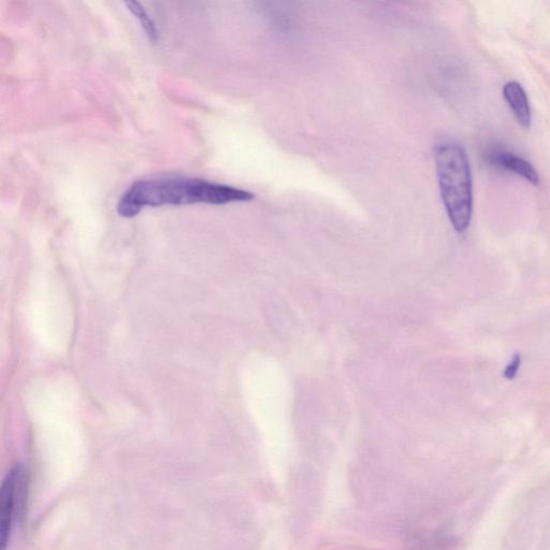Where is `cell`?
<instances>
[{"mask_svg":"<svg viewBox=\"0 0 550 550\" xmlns=\"http://www.w3.org/2000/svg\"><path fill=\"white\" fill-rule=\"evenodd\" d=\"M21 481L22 471L16 468L9 473L3 484L2 496H0V544H2L3 550L6 549L11 532Z\"/></svg>","mask_w":550,"mask_h":550,"instance_id":"obj_3","label":"cell"},{"mask_svg":"<svg viewBox=\"0 0 550 550\" xmlns=\"http://www.w3.org/2000/svg\"><path fill=\"white\" fill-rule=\"evenodd\" d=\"M442 201L454 229L466 233L473 214V181L468 154L458 143H444L436 153Z\"/></svg>","mask_w":550,"mask_h":550,"instance_id":"obj_2","label":"cell"},{"mask_svg":"<svg viewBox=\"0 0 550 550\" xmlns=\"http://www.w3.org/2000/svg\"><path fill=\"white\" fill-rule=\"evenodd\" d=\"M128 10L134 14V16L139 20L141 27L143 28L144 33L148 36L151 42L158 41V31L157 27L154 24L153 20L150 18L146 9L140 3L137 2H127L125 3Z\"/></svg>","mask_w":550,"mask_h":550,"instance_id":"obj_6","label":"cell"},{"mask_svg":"<svg viewBox=\"0 0 550 550\" xmlns=\"http://www.w3.org/2000/svg\"><path fill=\"white\" fill-rule=\"evenodd\" d=\"M503 97L514 114L517 123L528 129L531 126V108L524 86L517 81L506 82L503 86Z\"/></svg>","mask_w":550,"mask_h":550,"instance_id":"obj_5","label":"cell"},{"mask_svg":"<svg viewBox=\"0 0 550 550\" xmlns=\"http://www.w3.org/2000/svg\"><path fill=\"white\" fill-rule=\"evenodd\" d=\"M253 199L254 195L248 191L201 179L141 180L130 186L121 197L118 213L125 219H132L147 207L195 204L221 206Z\"/></svg>","mask_w":550,"mask_h":550,"instance_id":"obj_1","label":"cell"},{"mask_svg":"<svg viewBox=\"0 0 550 550\" xmlns=\"http://www.w3.org/2000/svg\"><path fill=\"white\" fill-rule=\"evenodd\" d=\"M487 157L491 165L505 171H510L532 185L537 186L540 184V176L537 169L524 157L509 151H494L487 155Z\"/></svg>","mask_w":550,"mask_h":550,"instance_id":"obj_4","label":"cell"},{"mask_svg":"<svg viewBox=\"0 0 550 550\" xmlns=\"http://www.w3.org/2000/svg\"><path fill=\"white\" fill-rule=\"evenodd\" d=\"M519 367H520V357L519 355H515L513 360L511 361V364L505 368V371H504L505 378L508 380H513L518 372Z\"/></svg>","mask_w":550,"mask_h":550,"instance_id":"obj_7","label":"cell"}]
</instances>
